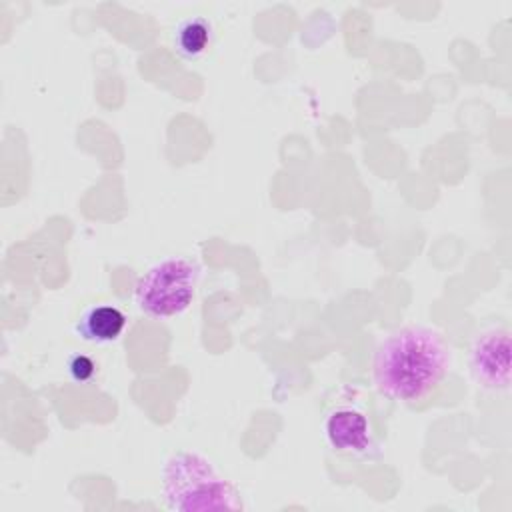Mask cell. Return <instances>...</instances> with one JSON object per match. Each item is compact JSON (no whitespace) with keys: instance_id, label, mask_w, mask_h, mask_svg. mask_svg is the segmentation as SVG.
Masks as SVG:
<instances>
[{"instance_id":"1","label":"cell","mask_w":512,"mask_h":512,"mask_svg":"<svg viewBox=\"0 0 512 512\" xmlns=\"http://www.w3.org/2000/svg\"><path fill=\"white\" fill-rule=\"evenodd\" d=\"M452 352L444 336L428 326H402L386 334L372 354V382L388 400L420 404L448 378Z\"/></svg>"},{"instance_id":"2","label":"cell","mask_w":512,"mask_h":512,"mask_svg":"<svg viewBox=\"0 0 512 512\" xmlns=\"http://www.w3.org/2000/svg\"><path fill=\"white\" fill-rule=\"evenodd\" d=\"M164 502L176 512H208L240 508L238 492L214 464L190 450L174 452L162 468Z\"/></svg>"},{"instance_id":"3","label":"cell","mask_w":512,"mask_h":512,"mask_svg":"<svg viewBox=\"0 0 512 512\" xmlns=\"http://www.w3.org/2000/svg\"><path fill=\"white\" fill-rule=\"evenodd\" d=\"M200 266L186 256H166L154 262L134 286V304L154 320L184 314L198 288Z\"/></svg>"},{"instance_id":"4","label":"cell","mask_w":512,"mask_h":512,"mask_svg":"<svg viewBox=\"0 0 512 512\" xmlns=\"http://www.w3.org/2000/svg\"><path fill=\"white\" fill-rule=\"evenodd\" d=\"M468 370L484 392H508L510 388V330L490 326L474 336L468 348Z\"/></svg>"},{"instance_id":"5","label":"cell","mask_w":512,"mask_h":512,"mask_svg":"<svg viewBox=\"0 0 512 512\" xmlns=\"http://www.w3.org/2000/svg\"><path fill=\"white\" fill-rule=\"evenodd\" d=\"M324 436L332 450L348 456H370L376 450L366 412L354 404L336 406L324 420Z\"/></svg>"},{"instance_id":"6","label":"cell","mask_w":512,"mask_h":512,"mask_svg":"<svg viewBox=\"0 0 512 512\" xmlns=\"http://www.w3.org/2000/svg\"><path fill=\"white\" fill-rule=\"evenodd\" d=\"M126 328V314L114 304H94L86 308L76 324L74 334L88 344H110Z\"/></svg>"},{"instance_id":"7","label":"cell","mask_w":512,"mask_h":512,"mask_svg":"<svg viewBox=\"0 0 512 512\" xmlns=\"http://www.w3.org/2000/svg\"><path fill=\"white\" fill-rule=\"evenodd\" d=\"M214 28L204 16H186L174 28V48L184 60H198L212 44Z\"/></svg>"},{"instance_id":"8","label":"cell","mask_w":512,"mask_h":512,"mask_svg":"<svg viewBox=\"0 0 512 512\" xmlns=\"http://www.w3.org/2000/svg\"><path fill=\"white\" fill-rule=\"evenodd\" d=\"M66 368H68V374L70 378L76 382V384H88L90 380H94L98 368H96V362L88 356V354H82V352H76L68 358L66 362Z\"/></svg>"}]
</instances>
